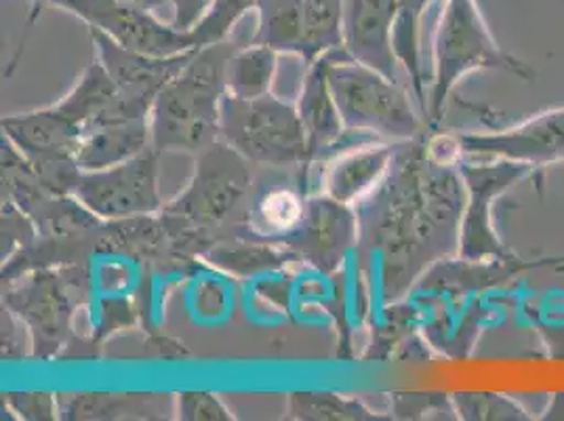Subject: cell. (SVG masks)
Returning <instances> with one entry per match:
<instances>
[{
	"instance_id": "obj_6",
	"label": "cell",
	"mask_w": 564,
	"mask_h": 421,
	"mask_svg": "<svg viewBox=\"0 0 564 421\" xmlns=\"http://www.w3.org/2000/svg\"><path fill=\"white\" fill-rule=\"evenodd\" d=\"M219 136L256 169L297 173L307 164L306 129L297 106L274 94L258 99L226 95Z\"/></svg>"
},
{
	"instance_id": "obj_25",
	"label": "cell",
	"mask_w": 564,
	"mask_h": 421,
	"mask_svg": "<svg viewBox=\"0 0 564 421\" xmlns=\"http://www.w3.org/2000/svg\"><path fill=\"white\" fill-rule=\"evenodd\" d=\"M118 91L120 89L115 78L99 64V60H95L94 64L83 72L76 87L62 101H57L55 108L85 131L94 120L106 112V108L117 99Z\"/></svg>"
},
{
	"instance_id": "obj_15",
	"label": "cell",
	"mask_w": 564,
	"mask_h": 421,
	"mask_svg": "<svg viewBox=\"0 0 564 421\" xmlns=\"http://www.w3.org/2000/svg\"><path fill=\"white\" fill-rule=\"evenodd\" d=\"M89 36L94 41L99 64L115 78L118 89L150 99H156L166 83L184 71L196 53V48H192L171 57H154L122 47L115 39L95 28H89Z\"/></svg>"
},
{
	"instance_id": "obj_31",
	"label": "cell",
	"mask_w": 564,
	"mask_h": 421,
	"mask_svg": "<svg viewBox=\"0 0 564 421\" xmlns=\"http://www.w3.org/2000/svg\"><path fill=\"white\" fill-rule=\"evenodd\" d=\"M177 418L184 421H230L232 413L213 392H182L175 398Z\"/></svg>"
},
{
	"instance_id": "obj_27",
	"label": "cell",
	"mask_w": 564,
	"mask_h": 421,
	"mask_svg": "<svg viewBox=\"0 0 564 421\" xmlns=\"http://www.w3.org/2000/svg\"><path fill=\"white\" fill-rule=\"evenodd\" d=\"M307 41L304 62L312 64L330 48L341 47V18L346 0H304Z\"/></svg>"
},
{
	"instance_id": "obj_7",
	"label": "cell",
	"mask_w": 564,
	"mask_h": 421,
	"mask_svg": "<svg viewBox=\"0 0 564 421\" xmlns=\"http://www.w3.org/2000/svg\"><path fill=\"white\" fill-rule=\"evenodd\" d=\"M7 284L4 305L30 333L32 356L57 358L68 348L72 321L87 295V277L80 266L43 268Z\"/></svg>"
},
{
	"instance_id": "obj_38",
	"label": "cell",
	"mask_w": 564,
	"mask_h": 421,
	"mask_svg": "<svg viewBox=\"0 0 564 421\" xmlns=\"http://www.w3.org/2000/svg\"><path fill=\"white\" fill-rule=\"evenodd\" d=\"M120 2H124L129 7H135V9H141V11H148V13H154V15L159 11L166 9V7H171L169 0H120Z\"/></svg>"
},
{
	"instance_id": "obj_13",
	"label": "cell",
	"mask_w": 564,
	"mask_h": 421,
	"mask_svg": "<svg viewBox=\"0 0 564 421\" xmlns=\"http://www.w3.org/2000/svg\"><path fill=\"white\" fill-rule=\"evenodd\" d=\"M339 48L341 47L330 48L316 62L307 64L304 85L300 91V99L295 104L302 125L306 129L307 164L304 169H300V175L307 194H312L314 173L323 169L327 159L333 161L339 154L341 138L346 136V125L341 120L329 85L330 64L337 57Z\"/></svg>"
},
{
	"instance_id": "obj_37",
	"label": "cell",
	"mask_w": 564,
	"mask_h": 421,
	"mask_svg": "<svg viewBox=\"0 0 564 421\" xmlns=\"http://www.w3.org/2000/svg\"><path fill=\"white\" fill-rule=\"evenodd\" d=\"M541 420L564 421V392H556L550 397Z\"/></svg>"
},
{
	"instance_id": "obj_1",
	"label": "cell",
	"mask_w": 564,
	"mask_h": 421,
	"mask_svg": "<svg viewBox=\"0 0 564 421\" xmlns=\"http://www.w3.org/2000/svg\"><path fill=\"white\" fill-rule=\"evenodd\" d=\"M430 131L397 143L388 173L356 205L362 259L377 270L383 304H397L415 282L459 251L466 184L459 163L432 156Z\"/></svg>"
},
{
	"instance_id": "obj_9",
	"label": "cell",
	"mask_w": 564,
	"mask_h": 421,
	"mask_svg": "<svg viewBox=\"0 0 564 421\" xmlns=\"http://www.w3.org/2000/svg\"><path fill=\"white\" fill-rule=\"evenodd\" d=\"M161 152L152 145L124 163L85 171L74 196L104 222L159 215L165 207L159 192Z\"/></svg>"
},
{
	"instance_id": "obj_20",
	"label": "cell",
	"mask_w": 564,
	"mask_h": 421,
	"mask_svg": "<svg viewBox=\"0 0 564 421\" xmlns=\"http://www.w3.org/2000/svg\"><path fill=\"white\" fill-rule=\"evenodd\" d=\"M150 145V118L95 125L83 133L76 148V161L83 171H99L129 161Z\"/></svg>"
},
{
	"instance_id": "obj_28",
	"label": "cell",
	"mask_w": 564,
	"mask_h": 421,
	"mask_svg": "<svg viewBox=\"0 0 564 421\" xmlns=\"http://www.w3.org/2000/svg\"><path fill=\"white\" fill-rule=\"evenodd\" d=\"M455 418L466 421H529V411L517 398L499 392H455Z\"/></svg>"
},
{
	"instance_id": "obj_19",
	"label": "cell",
	"mask_w": 564,
	"mask_h": 421,
	"mask_svg": "<svg viewBox=\"0 0 564 421\" xmlns=\"http://www.w3.org/2000/svg\"><path fill=\"white\" fill-rule=\"evenodd\" d=\"M59 420H165L175 411V400L166 395H106L76 392L62 395Z\"/></svg>"
},
{
	"instance_id": "obj_30",
	"label": "cell",
	"mask_w": 564,
	"mask_h": 421,
	"mask_svg": "<svg viewBox=\"0 0 564 421\" xmlns=\"http://www.w3.org/2000/svg\"><path fill=\"white\" fill-rule=\"evenodd\" d=\"M39 238L34 222L11 201L2 203V261L13 258Z\"/></svg>"
},
{
	"instance_id": "obj_26",
	"label": "cell",
	"mask_w": 564,
	"mask_h": 421,
	"mask_svg": "<svg viewBox=\"0 0 564 421\" xmlns=\"http://www.w3.org/2000/svg\"><path fill=\"white\" fill-rule=\"evenodd\" d=\"M289 415L302 421L386 420L362 402L333 392H293L289 397Z\"/></svg>"
},
{
	"instance_id": "obj_8",
	"label": "cell",
	"mask_w": 564,
	"mask_h": 421,
	"mask_svg": "<svg viewBox=\"0 0 564 421\" xmlns=\"http://www.w3.org/2000/svg\"><path fill=\"white\" fill-rule=\"evenodd\" d=\"M459 173L466 184V209L457 258L470 261L517 258L495 230L494 207L506 192L524 182L533 169L506 159L464 156L459 161Z\"/></svg>"
},
{
	"instance_id": "obj_21",
	"label": "cell",
	"mask_w": 564,
	"mask_h": 421,
	"mask_svg": "<svg viewBox=\"0 0 564 421\" xmlns=\"http://www.w3.org/2000/svg\"><path fill=\"white\" fill-rule=\"evenodd\" d=\"M217 270L236 279H253L265 272H276L295 258L276 242L256 238H226L215 242L203 256Z\"/></svg>"
},
{
	"instance_id": "obj_16",
	"label": "cell",
	"mask_w": 564,
	"mask_h": 421,
	"mask_svg": "<svg viewBox=\"0 0 564 421\" xmlns=\"http://www.w3.org/2000/svg\"><path fill=\"white\" fill-rule=\"evenodd\" d=\"M306 207L307 194L300 184H272L261 187L251 196V203L236 236L279 245L300 228Z\"/></svg>"
},
{
	"instance_id": "obj_17",
	"label": "cell",
	"mask_w": 564,
	"mask_h": 421,
	"mask_svg": "<svg viewBox=\"0 0 564 421\" xmlns=\"http://www.w3.org/2000/svg\"><path fill=\"white\" fill-rule=\"evenodd\" d=\"M394 150L397 143L377 141L339 154L325 173L323 192L339 203L356 205L383 180Z\"/></svg>"
},
{
	"instance_id": "obj_5",
	"label": "cell",
	"mask_w": 564,
	"mask_h": 421,
	"mask_svg": "<svg viewBox=\"0 0 564 421\" xmlns=\"http://www.w3.org/2000/svg\"><path fill=\"white\" fill-rule=\"evenodd\" d=\"M329 85L348 131L388 143L427 133L422 110L399 80L354 62L344 48L330 64Z\"/></svg>"
},
{
	"instance_id": "obj_12",
	"label": "cell",
	"mask_w": 564,
	"mask_h": 421,
	"mask_svg": "<svg viewBox=\"0 0 564 421\" xmlns=\"http://www.w3.org/2000/svg\"><path fill=\"white\" fill-rule=\"evenodd\" d=\"M358 242V217L354 205L339 203L329 194L307 196L306 215L293 235L281 240L295 261H306L321 272L337 270Z\"/></svg>"
},
{
	"instance_id": "obj_24",
	"label": "cell",
	"mask_w": 564,
	"mask_h": 421,
	"mask_svg": "<svg viewBox=\"0 0 564 421\" xmlns=\"http://www.w3.org/2000/svg\"><path fill=\"white\" fill-rule=\"evenodd\" d=\"M279 66V53L263 45L236 47L228 64V95L238 99H258L272 94L274 76Z\"/></svg>"
},
{
	"instance_id": "obj_36",
	"label": "cell",
	"mask_w": 564,
	"mask_h": 421,
	"mask_svg": "<svg viewBox=\"0 0 564 421\" xmlns=\"http://www.w3.org/2000/svg\"><path fill=\"white\" fill-rule=\"evenodd\" d=\"M541 339L545 342L552 358H564V321L561 323H540Z\"/></svg>"
},
{
	"instance_id": "obj_14",
	"label": "cell",
	"mask_w": 564,
	"mask_h": 421,
	"mask_svg": "<svg viewBox=\"0 0 564 421\" xmlns=\"http://www.w3.org/2000/svg\"><path fill=\"white\" fill-rule=\"evenodd\" d=\"M399 0H346L341 48L348 57L399 80V57L392 45Z\"/></svg>"
},
{
	"instance_id": "obj_10",
	"label": "cell",
	"mask_w": 564,
	"mask_h": 421,
	"mask_svg": "<svg viewBox=\"0 0 564 421\" xmlns=\"http://www.w3.org/2000/svg\"><path fill=\"white\" fill-rule=\"evenodd\" d=\"M36 9L51 4L68 11L89 28L101 30L118 45L154 57L180 55L196 45L192 32L161 22L154 13L129 7L120 0H32Z\"/></svg>"
},
{
	"instance_id": "obj_2",
	"label": "cell",
	"mask_w": 564,
	"mask_h": 421,
	"mask_svg": "<svg viewBox=\"0 0 564 421\" xmlns=\"http://www.w3.org/2000/svg\"><path fill=\"white\" fill-rule=\"evenodd\" d=\"M253 164L232 145L219 140L196 154L186 190L165 203L159 219L175 251L194 261L215 242L235 238L245 219V203L253 194Z\"/></svg>"
},
{
	"instance_id": "obj_3",
	"label": "cell",
	"mask_w": 564,
	"mask_h": 421,
	"mask_svg": "<svg viewBox=\"0 0 564 421\" xmlns=\"http://www.w3.org/2000/svg\"><path fill=\"white\" fill-rule=\"evenodd\" d=\"M236 47L226 39L196 48L184 71L156 95L150 117L154 150L196 156L221 138V104L228 95L226 74Z\"/></svg>"
},
{
	"instance_id": "obj_4",
	"label": "cell",
	"mask_w": 564,
	"mask_h": 421,
	"mask_svg": "<svg viewBox=\"0 0 564 421\" xmlns=\"http://www.w3.org/2000/svg\"><path fill=\"white\" fill-rule=\"evenodd\" d=\"M474 71H503L531 80L533 71L495 43L476 0H447L434 34V72L427 91L425 127L441 131L455 85Z\"/></svg>"
},
{
	"instance_id": "obj_35",
	"label": "cell",
	"mask_w": 564,
	"mask_h": 421,
	"mask_svg": "<svg viewBox=\"0 0 564 421\" xmlns=\"http://www.w3.org/2000/svg\"><path fill=\"white\" fill-rule=\"evenodd\" d=\"M169 2H171V11H173L171 25L182 32H189L207 15V11L212 9L215 0H169Z\"/></svg>"
},
{
	"instance_id": "obj_18",
	"label": "cell",
	"mask_w": 564,
	"mask_h": 421,
	"mask_svg": "<svg viewBox=\"0 0 564 421\" xmlns=\"http://www.w3.org/2000/svg\"><path fill=\"white\" fill-rule=\"evenodd\" d=\"M83 133L85 131L55 106L2 118V138L11 141L25 159L53 152H70L76 156Z\"/></svg>"
},
{
	"instance_id": "obj_23",
	"label": "cell",
	"mask_w": 564,
	"mask_h": 421,
	"mask_svg": "<svg viewBox=\"0 0 564 421\" xmlns=\"http://www.w3.org/2000/svg\"><path fill=\"white\" fill-rule=\"evenodd\" d=\"M432 0H399V13L394 22L392 45L399 57V64L409 74V87L415 95L417 108L425 118V71L422 60L423 15Z\"/></svg>"
},
{
	"instance_id": "obj_34",
	"label": "cell",
	"mask_w": 564,
	"mask_h": 421,
	"mask_svg": "<svg viewBox=\"0 0 564 421\" xmlns=\"http://www.w3.org/2000/svg\"><path fill=\"white\" fill-rule=\"evenodd\" d=\"M140 321V312L133 307L129 300L122 298H110L104 302V312H101V325L97 337L104 339L112 335L115 331L122 327H131Z\"/></svg>"
},
{
	"instance_id": "obj_32",
	"label": "cell",
	"mask_w": 564,
	"mask_h": 421,
	"mask_svg": "<svg viewBox=\"0 0 564 421\" xmlns=\"http://www.w3.org/2000/svg\"><path fill=\"white\" fill-rule=\"evenodd\" d=\"M4 402L20 420L51 421L59 418V400L48 392H9L4 395Z\"/></svg>"
},
{
	"instance_id": "obj_22",
	"label": "cell",
	"mask_w": 564,
	"mask_h": 421,
	"mask_svg": "<svg viewBox=\"0 0 564 421\" xmlns=\"http://www.w3.org/2000/svg\"><path fill=\"white\" fill-rule=\"evenodd\" d=\"M258 30L251 43L274 48L279 55H300L304 60L307 41L304 0H259Z\"/></svg>"
},
{
	"instance_id": "obj_29",
	"label": "cell",
	"mask_w": 564,
	"mask_h": 421,
	"mask_svg": "<svg viewBox=\"0 0 564 421\" xmlns=\"http://www.w3.org/2000/svg\"><path fill=\"white\" fill-rule=\"evenodd\" d=\"M258 2L259 0H215L207 15L189 30L196 39V45L207 47L226 41L236 22L242 20L251 9H256Z\"/></svg>"
},
{
	"instance_id": "obj_11",
	"label": "cell",
	"mask_w": 564,
	"mask_h": 421,
	"mask_svg": "<svg viewBox=\"0 0 564 421\" xmlns=\"http://www.w3.org/2000/svg\"><path fill=\"white\" fill-rule=\"evenodd\" d=\"M464 156L506 159L533 171L564 161V108L497 131L455 133Z\"/></svg>"
},
{
	"instance_id": "obj_33",
	"label": "cell",
	"mask_w": 564,
	"mask_h": 421,
	"mask_svg": "<svg viewBox=\"0 0 564 421\" xmlns=\"http://www.w3.org/2000/svg\"><path fill=\"white\" fill-rule=\"evenodd\" d=\"M443 407H453V400L447 395H397L394 397V413L402 420H417L425 413L441 411Z\"/></svg>"
}]
</instances>
